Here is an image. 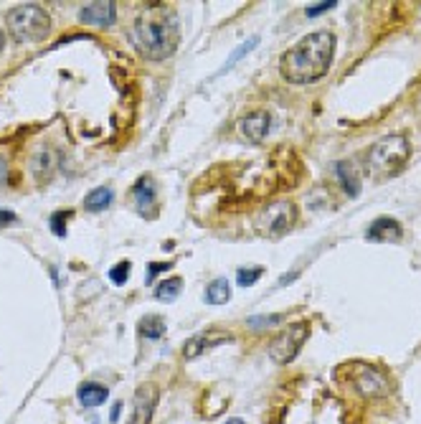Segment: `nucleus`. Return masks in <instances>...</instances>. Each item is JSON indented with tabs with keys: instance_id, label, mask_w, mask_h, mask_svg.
<instances>
[{
	"instance_id": "f257e3e1",
	"label": "nucleus",
	"mask_w": 421,
	"mask_h": 424,
	"mask_svg": "<svg viewBox=\"0 0 421 424\" xmlns=\"http://www.w3.org/2000/svg\"><path fill=\"white\" fill-rule=\"evenodd\" d=\"M130 41L140 56L162 61L175 54L180 43L178 18L165 3H150L130 28Z\"/></svg>"
},
{
	"instance_id": "f03ea898",
	"label": "nucleus",
	"mask_w": 421,
	"mask_h": 424,
	"mask_svg": "<svg viewBox=\"0 0 421 424\" xmlns=\"http://www.w3.org/2000/svg\"><path fill=\"white\" fill-rule=\"evenodd\" d=\"M335 56V36L330 31H315L297 41L279 59V72L290 84H312L323 79Z\"/></svg>"
},
{
	"instance_id": "7ed1b4c3",
	"label": "nucleus",
	"mask_w": 421,
	"mask_h": 424,
	"mask_svg": "<svg viewBox=\"0 0 421 424\" xmlns=\"http://www.w3.org/2000/svg\"><path fill=\"white\" fill-rule=\"evenodd\" d=\"M409 156H411V147H409L406 135H386L368 147L365 165L376 178H389L409 163Z\"/></svg>"
},
{
	"instance_id": "20e7f679",
	"label": "nucleus",
	"mask_w": 421,
	"mask_h": 424,
	"mask_svg": "<svg viewBox=\"0 0 421 424\" xmlns=\"http://www.w3.org/2000/svg\"><path fill=\"white\" fill-rule=\"evenodd\" d=\"M8 31L13 41L18 43H39L49 39L51 33V16L46 8L36 3H25L8 10Z\"/></svg>"
},
{
	"instance_id": "39448f33",
	"label": "nucleus",
	"mask_w": 421,
	"mask_h": 424,
	"mask_svg": "<svg viewBox=\"0 0 421 424\" xmlns=\"http://www.w3.org/2000/svg\"><path fill=\"white\" fill-rule=\"evenodd\" d=\"M350 386L363 399H383L393 392L389 376L383 374L381 368L368 366V363H353L350 366Z\"/></svg>"
},
{
	"instance_id": "423d86ee",
	"label": "nucleus",
	"mask_w": 421,
	"mask_h": 424,
	"mask_svg": "<svg viewBox=\"0 0 421 424\" xmlns=\"http://www.w3.org/2000/svg\"><path fill=\"white\" fill-rule=\"evenodd\" d=\"M294 221H297V206L292 201H274L257 216V231L261 237L277 239L284 237L294 226Z\"/></svg>"
},
{
	"instance_id": "0eeeda50",
	"label": "nucleus",
	"mask_w": 421,
	"mask_h": 424,
	"mask_svg": "<svg viewBox=\"0 0 421 424\" xmlns=\"http://www.w3.org/2000/svg\"><path fill=\"white\" fill-rule=\"evenodd\" d=\"M307 335H310V323H305V320L284 328L282 333L272 341V346H269V359L274 361V363H279V366H287L300 353L302 343L307 341Z\"/></svg>"
},
{
	"instance_id": "6e6552de",
	"label": "nucleus",
	"mask_w": 421,
	"mask_h": 424,
	"mask_svg": "<svg viewBox=\"0 0 421 424\" xmlns=\"http://www.w3.org/2000/svg\"><path fill=\"white\" fill-rule=\"evenodd\" d=\"M160 394L153 383H142L135 396H132V412H130V424H150L153 422L155 407H158Z\"/></svg>"
},
{
	"instance_id": "1a4fd4ad",
	"label": "nucleus",
	"mask_w": 421,
	"mask_h": 424,
	"mask_svg": "<svg viewBox=\"0 0 421 424\" xmlns=\"http://www.w3.org/2000/svg\"><path fill=\"white\" fill-rule=\"evenodd\" d=\"M28 168H31L33 180H36L39 186H46V183L54 178V173H56V168H58V153L54 147H46V145L36 147L31 153Z\"/></svg>"
},
{
	"instance_id": "9d476101",
	"label": "nucleus",
	"mask_w": 421,
	"mask_h": 424,
	"mask_svg": "<svg viewBox=\"0 0 421 424\" xmlns=\"http://www.w3.org/2000/svg\"><path fill=\"white\" fill-rule=\"evenodd\" d=\"M79 21L84 25H94V28H109L117 21V6L99 0V3H87L79 13Z\"/></svg>"
},
{
	"instance_id": "9b49d317",
	"label": "nucleus",
	"mask_w": 421,
	"mask_h": 424,
	"mask_svg": "<svg viewBox=\"0 0 421 424\" xmlns=\"http://www.w3.org/2000/svg\"><path fill=\"white\" fill-rule=\"evenodd\" d=\"M269 127H272V114H269L267 109L249 112L246 117H241V123H239L241 138L249 140V142H261V140L269 135Z\"/></svg>"
},
{
	"instance_id": "f8f14e48",
	"label": "nucleus",
	"mask_w": 421,
	"mask_h": 424,
	"mask_svg": "<svg viewBox=\"0 0 421 424\" xmlns=\"http://www.w3.org/2000/svg\"><path fill=\"white\" fill-rule=\"evenodd\" d=\"M401 237H404V229H401V224L396 219H391V216L376 219L368 226V231H365L368 242H398Z\"/></svg>"
},
{
	"instance_id": "ddd939ff",
	"label": "nucleus",
	"mask_w": 421,
	"mask_h": 424,
	"mask_svg": "<svg viewBox=\"0 0 421 424\" xmlns=\"http://www.w3.org/2000/svg\"><path fill=\"white\" fill-rule=\"evenodd\" d=\"M228 341H231V335H213L210 330H206V333L193 335V338L183 346V356H186V359H198L201 353L210 351V348H216V346L228 343Z\"/></svg>"
},
{
	"instance_id": "4468645a",
	"label": "nucleus",
	"mask_w": 421,
	"mask_h": 424,
	"mask_svg": "<svg viewBox=\"0 0 421 424\" xmlns=\"http://www.w3.org/2000/svg\"><path fill=\"white\" fill-rule=\"evenodd\" d=\"M335 176H338L343 191H345L348 196L356 198L358 193H360V173H358V168L350 163V160H338V163H335Z\"/></svg>"
},
{
	"instance_id": "2eb2a0df",
	"label": "nucleus",
	"mask_w": 421,
	"mask_h": 424,
	"mask_svg": "<svg viewBox=\"0 0 421 424\" xmlns=\"http://www.w3.org/2000/svg\"><path fill=\"white\" fill-rule=\"evenodd\" d=\"M76 396H79L81 407L94 409V407H102V404H105L107 396H109V392H107L105 386H102V383H97V381H84L79 386Z\"/></svg>"
},
{
	"instance_id": "dca6fc26",
	"label": "nucleus",
	"mask_w": 421,
	"mask_h": 424,
	"mask_svg": "<svg viewBox=\"0 0 421 424\" xmlns=\"http://www.w3.org/2000/svg\"><path fill=\"white\" fill-rule=\"evenodd\" d=\"M203 300L208 302V305H226V302L231 300V285H228V279L226 277L213 279V282L206 287Z\"/></svg>"
},
{
	"instance_id": "f3484780",
	"label": "nucleus",
	"mask_w": 421,
	"mask_h": 424,
	"mask_svg": "<svg viewBox=\"0 0 421 424\" xmlns=\"http://www.w3.org/2000/svg\"><path fill=\"white\" fill-rule=\"evenodd\" d=\"M165 330H168V326H165V318H162V315H145V318H140V323H138L140 338L158 341V338L165 335Z\"/></svg>"
},
{
	"instance_id": "a211bd4d",
	"label": "nucleus",
	"mask_w": 421,
	"mask_h": 424,
	"mask_svg": "<svg viewBox=\"0 0 421 424\" xmlns=\"http://www.w3.org/2000/svg\"><path fill=\"white\" fill-rule=\"evenodd\" d=\"M132 196H135V201H138L140 211L145 213L150 206L155 204V188H153V180L147 178V176H142V178L132 186Z\"/></svg>"
},
{
	"instance_id": "6ab92c4d",
	"label": "nucleus",
	"mask_w": 421,
	"mask_h": 424,
	"mask_svg": "<svg viewBox=\"0 0 421 424\" xmlns=\"http://www.w3.org/2000/svg\"><path fill=\"white\" fill-rule=\"evenodd\" d=\"M112 201H114L112 188H94L89 196L84 198V206H87L89 211H105Z\"/></svg>"
},
{
	"instance_id": "aec40b11",
	"label": "nucleus",
	"mask_w": 421,
	"mask_h": 424,
	"mask_svg": "<svg viewBox=\"0 0 421 424\" xmlns=\"http://www.w3.org/2000/svg\"><path fill=\"white\" fill-rule=\"evenodd\" d=\"M180 290H183V279H180V277L165 279V282H160V285L155 287V300H160V302L178 300Z\"/></svg>"
},
{
	"instance_id": "412c9836",
	"label": "nucleus",
	"mask_w": 421,
	"mask_h": 424,
	"mask_svg": "<svg viewBox=\"0 0 421 424\" xmlns=\"http://www.w3.org/2000/svg\"><path fill=\"white\" fill-rule=\"evenodd\" d=\"M261 275H264V267H241L236 269V282L239 287H251L259 282Z\"/></svg>"
},
{
	"instance_id": "4be33fe9",
	"label": "nucleus",
	"mask_w": 421,
	"mask_h": 424,
	"mask_svg": "<svg viewBox=\"0 0 421 424\" xmlns=\"http://www.w3.org/2000/svg\"><path fill=\"white\" fill-rule=\"evenodd\" d=\"M284 315H254V318L246 320V326L251 328V330H264V328H272L277 326V323H282Z\"/></svg>"
},
{
	"instance_id": "5701e85b",
	"label": "nucleus",
	"mask_w": 421,
	"mask_h": 424,
	"mask_svg": "<svg viewBox=\"0 0 421 424\" xmlns=\"http://www.w3.org/2000/svg\"><path fill=\"white\" fill-rule=\"evenodd\" d=\"M257 43H259V36H254V39H249V41H244L241 46H239V49H236L234 54H231V56H228L226 66H224V72H226V69H231V66H234L236 61H239V59H244V56H246V54H249V51L254 49V46H257Z\"/></svg>"
},
{
	"instance_id": "b1692460",
	"label": "nucleus",
	"mask_w": 421,
	"mask_h": 424,
	"mask_svg": "<svg viewBox=\"0 0 421 424\" xmlns=\"http://www.w3.org/2000/svg\"><path fill=\"white\" fill-rule=\"evenodd\" d=\"M72 219V211H56V213H51V229H54V234L56 237H66V221Z\"/></svg>"
},
{
	"instance_id": "393cba45",
	"label": "nucleus",
	"mask_w": 421,
	"mask_h": 424,
	"mask_svg": "<svg viewBox=\"0 0 421 424\" xmlns=\"http://www.w3.org/2000/svg\"><path fill=\"white\" fill-rule=\"evenodd\" d=\"M127 277H130V262H120V264H114L109 269V279H112L114 285H125Z\"/></svg>"
},
{
	"instance_id": "a878e982",
	"label": "nucleus",
	"mask_w": 421,
	"mask_h": 424,
	"mask_svg": "<svg viewBox=\"0 0 421 424\" xmlns=\"http://www.w3.org/2000/svg\"><path fill=\"white\" fill-rule=\"evenodd\" d=\"M338 6V0H323V3H315V6H310L305 13H307L310 18H317V16H323V13H327V10H332Z\"/></svg>"
},
{
	"instance_id": "bb28decb",
	"label": "nucleus",
	"mask_w": 421,
	"mask_h": 424,
	"mask_svg": "<svg viewBox=\"0 0 421 424\" xmlns=\"http://www.w3.org/2000/svg\"><path fill=\"white\" fill-rule=\"evenodd\" d=\"M165 269H171V264H168V262H150V264H147V275H145L147 285H150V282H153V279L158 277L160 272H165Z\"/></svg>"
},
{
	"instance_id": "cd10ccee",
	"label": "nucleus",
	"mask_w": 421,
	"mask_h": 424,
	"mask_svg": "<svg viewBox=\"0 0 421 424\" xmlns=\"http://www.w3.org/2000/svg\"><path fill=\"white\" fill-rule=\"evenodd\" d=\"M13 221H16V213L6 211V209H0V229L8 226V224H13Z\"/></svg>"
},
{
	"instance_id": "c85d7f7f",
	"label": "nucleus",
	"mask_w": 421,
	"mask_h": 424,
	"mask_svg": "<svg viewBox=\"0 0 421 424\" xmlns=\"http://www.w3.org/2000/svg\"><path fill=\"white\" fill-rule=\"evenodd\" d=\"M120 409H122V404L117 401V404H114V412H112V422H117V419H120Z\"/></svg>"
},
{
	"instance_id": "c756f323",
	"label": "nucleus",
	"mask_w": 421,
	"mask_h": 424,
	"mask_svg": "<svg viewBox=\"0 0 421 424\" xmlns=\"http://www.w3.org/2000/svg\"><path fill=\"white\" fill-rule=\"evenodd\" d=\"M3 46H6V33H3V28H0V54H3Z\"/></svg>"
},
{
	"instance_id": "7c9ffc66",
	"label": "nucleus",
	"mask_w": 421,
	"mask_h": 424,
	"mask_svg": "<svg viewBox=\"0 0 421 424\" xmlns=\"http://www.w3.org/2000/svg\"><path fill=\"white\" fill-rule=\"evenodd\" d=\"M226 424H246V422H244V419H239V416H231Z\"/></svg>"
}]
</instances>
